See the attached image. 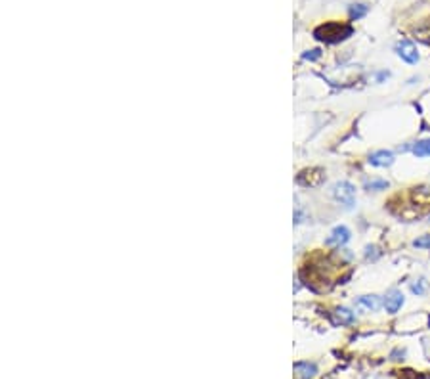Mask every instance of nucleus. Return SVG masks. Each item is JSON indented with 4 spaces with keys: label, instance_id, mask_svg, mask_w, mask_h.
I'll return each instance as SVG.
<instances>
[{
    "label": "nucleus",
    "instance_id": "f257e3e1",
    "mask_svg": "<svg viewBox=\"0 0 430 379\" xmlns=\"http://www.w3.org/2000/svg\"><path fill=\"white\" fill-rule=\"evenodd\" d=\"M352 25L348 23H340V21H327L323 25L315 27L314 29V37L317 40H323V42H329V44H334V42H340V40L352 37Z\"/></svg>",
    "mask_w": 430,
    "mask_h": 379
},
{
    "label": "nucleus",
    "instance_id": "f03ea898",
    "mask_svg": "<svg viewBox=\"0 0 430 379\" xmlns=\"http://www.w3.org/2000/svg\"><path fill=\"white\" fill-rule=\"evenodd\" d=\"M333 195L338 203H342L346 209H352L356 203V188L350 182H338L333 188Z\"/></svg>",
    "mask_w": 430,
    "mask_h": 379
},
{
    "label": "nucleus",
    "instance_id": "7ed1b4c3",
    "mask_svg": "<svg viewBox=\"0 0 430 379\" xmlns=\"http://www.w3.org/2000/svg\"><path fill=\"white\" fill-rule=\"evenodd\" d=\"M396 54H398L405 63H411V65H415V63L419 61V52H417V46L407 39L400 40V42L396 44Z\"/></svg>",
    "mask_w": 430,
    "mask_h": 379
},
{
    "label": "nucleus",
    "instance_id": "20e7f679",
    "mask_svg": "<svg viewBox=\"0 0 430 379\" xmlns=\"http://www.w3.org/2000/svg\"><path fill=\"white\" fill-rule=\"evenodd\" d=\"M401 305H403V293L398 291V289L390 291L384 299V309L388 314H396L401 309Z\"/></svg>",
    "mask_w": 430,
    "mask_h": 379
},
{
    "label": "nucleus",
    "instance_id": "39448f33",
    "mask_svg": "<svg viewBox=\"0 0 430 379\" xmlns=\"http://www.w3.org/2000/svg\"><path fill=\"white\" fill-rule=\"evenodd\" d=\"M369 163L373 167H390L394 163V154L388 151V149H379V151H373L369 156Z\"/></svg>",
    "mask_w": 430,
    "mask_h": 379
},
{
    "label": "nucleus",
    "instance_id": "423d86ee",
    "mask_svg": "<svg viewBox=\"0 0 430 379\" xmlns=\"http://www.w3.org/2000/svg\"><path fill=\"white\" fill-rule=\"evenodd\" d=\"M350 240V230L346 228V226H336L333 232H331V236L327 238V245H344V243Z\"/></svg>",
    "mask_w": 430,
    "mask_h": 379
},
{
    "label": "nucleus",
    "instance_id": "0eeeda50",
    "mask_svg": "<svg viewBox=\"0 0 430 379\" xmlns=\"http://www.w3.org/2000/svg\"><path fill=\"white\" fill-rule=\"evenodd\" d=\"M295 371L298 373L300 379H312L315 375V364H310V362H296L295 364Z\"/></svg>",
    "mask_w": 430,
    "mask_h": 379
},
{
    "label": "nucleus",
    "instance_id": "6e6552de",
    "mask_svg": "<svg viewBox=\"0 0 430 379\" xmlns=\"http://www.w3.org/2000/svg\"><path fill=\"white\" fill-rule=\"evenodd\" d=\"M411 151L417 157H430V138H424V140H419L415 142Z\"/></svg>",
    "mask_w": 430,
    "mask_h": 379
},
{
    "label": "nucleus",
    "instance_id": "1a4fd4ad",
    "mask_svg": "<svg viewBox=\"0 0 430 379\" xmlns=\"http://www.w3.org/2000/svg\"><path fill=\"white\" fill-rule=\"evenodd\" d=\"M358 305L360 307H365L367 311H377L379 307H381V299L377 297V295H363L358 299Z\"/></svg>",
    "mask_w": 430,
    "mask_h": 379
},
{
    "label": "nucleus",
    "instance_id": "9d476101",
    "mask_svg": "<svg viewBox=\"0 0 430 379\" xmlns=\"http://www.w3.org/2000/svg\"><path fill=\"white\" fill-rule=\"evenodd\" d=\"M334 322H336V324H342V326L352 324L354 312H350L348 309H336V311H334Z\"/></svg>",
    "mask_w": 430,
    "mask_h": 379
},
{
    "label": "nucleus",
    "instance_id": "9b49d317",
    "mask_svg": "<svg viewBox=\"0 0 430 379\" xmlns=\"http://www.w3.org/2000/svg\"><path fill=\"white\" fill-rule=\"evenodd\" d=\"M388 182L386 180H381V178H373L369 182H365V188L367 190H375V192H381V190H386L388 188Z\"/></svg>",
    "mask_w": 430,
    "mask_h": 379
},
{
    "label": "nucleus",
    "instance_id": "f8f14e48",
    "mask_svg": "<svg viewBox=\"0 0 430 379\" xmlns=\"http://www.w3.org/2000/svg\"><path fill=\"white\" fill-rule=\"evenodd\" d=\"M426 289H428V282L424 278H419L415 283H411V291L415 293V295H424Z\"/></svg>",
    "mask_w": 430,
    "mask_h": 379
},
{
    "label": "nucleus",
    "instance_id": "ddd939ff",
    "mask_svg": "<svg viewBox=\"0 0 430 379\" xmlns=\"http://www.w3.org/2000/svg\"><path fill=\"white\" fill-rule=\"evenodd\" d=\"M350 18L352 20H360V18H363L365 14H367V6H363V4H354V6H350Z\"/></svg>",
    "mask_w": 430,
    "mask_h": 379
},
{
    "label": "nucleus",
    "instance_id": "4468645a",
    "mask_svg": "<svg viewBox=\"0 0 430 379\" xmlns=\"http://www.w3.org/2000/svg\"><path fill=\"white\" fill-rule=\"evenodd\" d=\"M413 245L419 247V249H430V234L428 236H422V238H417L413 242Z\"/></svg>",
    "mask_w": 430,
    "mask_h": 379
},
{
    "label": "nucleus",
    "instance_id": "2eb2a0df",
    "mask_svg": "<svg viewBox=\"0 0 430 379\" xmlns=\"http://www.w3.org/2000/svg\"><path fill=\"white\" fill-rule=\"evenodd\" d=\"M319 56H321V50H312V52H306L302 58L310 59V61H314V59H317Z\"/></svg>",
    "mask_w": 430,
    "mask_h": 379
}]
</instances>
